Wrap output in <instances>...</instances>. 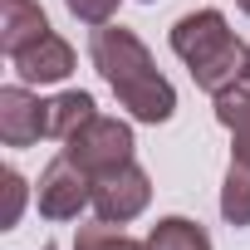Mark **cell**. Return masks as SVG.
<instances>
[{
    "mask_svg": "<svg viewBox=\"0 0 250 250\" xmlns=\"http://www.w3.org/2000/svg\"><path fill=\"white\" fill-rule=\"evenodd\" d=\"M88 59L93 69L108 79V88L118 93V103L128 108L138 123H167L177 113V88L157 74L147 44L123 30V25H93V40H88Z\"/></svg>",
    "mask_w": 250,
    "mask_h": 250,
    "instance_id": "obj_1",
    "label": "cell"
},
{
    "mask_svg": "<svg viewBox=\"0 0 250 250\" xmlns=\"http://www.w3.org/2000/svg\"><path fill=\"white\" fill-rule=\"evenodd\" d=\"M172 54L191 69L196 88H206L211 98L235 88L250 74V44L226 25L221 10H191L172 25Z\"/></svg>",
    "mask_w": 250,
    "mask_h": 250,
    "instance_id": "obj_2",
    "label": "cell"
},
{
    "mask_svg": "<svg viewBox=\"0 0 250 250\" xmlns=\"http://www.w3.org/2000/svg\"><path fill=\"white\" fill-rule=\"evenodd\" d=\"M133 147H138V143H133V128H128V123L93 113L83 128L64 143V157L79 162V167L98 182V177H108V172H118V167H128V162H133Z\"/></svg>",
    "mask_w": 250,
    "mask_h": 250,
    "instance_id": "obj_3",
    "label": "cell"
},
{
    "mask_svg": "<svg viewBox=\"0 0 250 250\" xmlns=\"http://www.w3.org/2000/svg\"><path fill=\"white\" fill-rule=\"evenodd\" d=\"M35 201H40V216H44V221H74L83 206H93V177L59 152V157L40 172Z\"/></svg>",
    "mask_w": 250,
    "mask_h": 250,
    "instance_id": "obj_4",
    "label": "cell"
},
{
    "mask_svg": "<svg viewBox=\"0 0 250 250\" xmlns=\"http://www.w3.org/2000/svg\"><path fill=\"white\" fill-rule=\"evenodd\" d=\"M147 201H152V182H147V172L138 162H128V167H118V172H108V177L93 182V211H98V221L128 226V221H138L147 211Z\"/></svg>",
    "mask_w": 250,
    "mask_h": 250,
    "instance_id": "obj_5",
    "label": "cell"
},
{
    "mask_svg": "<svg viewBox=\"0 0 250 250\" xmlns=\"http://www.w3.org/2000/svg\"><path fill=\"white\" fill-rule=\"evenodd\" d=\"M44 113L49 103H40L25 83H10V88H0V143L5 147H30L44 133Z\"/></svg>",
    "mask_w": 250,
    "mask_h": 250,
    "instance_id": "obj_6",
    "label": "cell"
},
{
    "mask_svg": "<svg viewBox=\"0 0 250 250\" xmlns=\"http://www.w3.org/2000/svg\"><path fill=\"white\" fill-rule=\"evenodd\" d=\"M10 64H15V74H20L25 83H64V79L74 74V44L49 30L44 40H35L30 49H20Z\"/></svg>",
    "mask_w": 250,
    "mask_h": 250,
    "instance_id": "obj_7",
    "label": "cell"
},
{
    "mask_svg": "<svg viewBox=\"0 0 250 250\" xmlns=\"http://www.w3.org/2000/svg\"><path fill=\"white\" fill-rule=\"evenodd\" d=\"M49 35V15L35 5V0H0V49L10 59L20 49H30L35 40Z\"/></svg>",
    "mask_w": 250,
    "mask_h": 250,
    "instance_id": "obj_8",
    "label": "cell"
},
{
    "mask_svg": "<svg viewBox=\"0 0 250 250\" xmlns=\"http://www.w3.org/2000/svg\"><path fill=\"white\" fill-rule=\"evenodd\" d=\"M216 123L230 133V157L250 162V83L240 79L235 88L216 93Z\"/></svg>",
    "mask_w": 250,
    "mask_h": 250,
    "instance_id": "obj_9",
    "label": "cell"
},
{
    "mask_svg": "<svg viewBox=\"0 0 250 250\" xmlns=\"http://www.w3.org/2000/svg\"><path fill=\"white\" fill-rule=\"evenodd\" d=\"M98 108H93V93H83V88H69V93H59V98H49V113H44V133L49 138H59V143H69L83 123L93 118Z\"/></svg>",
    "mask_w": 250,
    "mask_h": 250,
    "instance_id": "obj_10",
    "label": "cell"
},
{
    "mask_svg": "<svg viewBox=\"0 0 250 250\" xmlns=\"http://www.w3.org/2000/svg\"><path fill=\"white\" fill-rule=\"evenodd\" d=\"M147 250H211V235L187 216H162L147 230Z\"/></svg>",
    "mask_w": 250,
    "mask_h": 250,
    "instance_id": "obj_11",
    "label": "cell"
},
{
    "mask_svg": "<svg viewBox=\"0 0 250 250\" xmlns=\"http://www.w3.org/2000/svg\"><path fill=\"white\" fill-rule=\"evenodd\" d=\"M221 216L230 226H250V162L230 157V172H226V187H221Z\"/></svg>",
    "mask_w": 250,
    "mask_h": 250,
    "instance_id": "obj_12",
    "label": "cell"
},
{
    "mask_svg": "<svg viewBox=\"0 0 250 250\" xmlns=\"http://www.w3.org/2000/svg\"><path fill=\"white\" fill-rule=\"evenodd\" d=\"M123 245H128V235L113 230V221L79 226V235H74V250H123Z\"/></svg>",
    "mask_w": 250,
    "mask_h": 250,
    "instance_id": "obj_13",
    "label": "cell"
},
{
    "mask_svg": "<svg viewBox=\"0 0 250 250\" xmlns=\"http://www.w3.org/2000/svg\"><path fill=\"white\" fill-rule=\"evenodd\" d=\"M25 177L15 172V167H5V216H0V226H5V230H15L20 226V211H25Z\"/></svg>",
    "mask_w": 250,
    "mask_h": 250,
    "instance_id": "obj_14",
    "label": "cell"
},
{
    "mask_svg": "<svg viewBox=\"0 0 250 250\" xmlns=\"http://www.w3.org/2000/svg\"><path fill=\"white\" fill-rule=\"evenodd\" d=\"M64 5H69V15L83 20V25H108V20L118 15V0H64Z\"/></svg>",
    "mask_w": 250,
    "mask_h": 250,
    "instance_id": "obj_15",
    "label": "cell"
},
{
    "mask_svg": "<svg viewBox=\"0 0 250 250\" xmlns=\"http://www.w3.org/2000/svg\"><path fill=\"white\" fill-rule=\"evenodd\" d=\"M235 5H240V10H245V15H250V0H235Z\"/></svg>",
    "mask_w": 250,
    "mask_h": 250,
    "instance_id": "obj_16",
    "label": "cell"
},
{
    "mask_svg": "<svg viewBox=\"0 0 250 250\" xmlns=\"http://www.w3.org/2000/svg\"><path fill=\"white\" fill-rule=\"evenodd\" d=\"M143 5H157V0H143Z\"/></svg>",
    "mask_w": 250,
    "mask_h": 250,
    "instance_id": "obj_17",
    "label": "cell"
},
{
    "mask_svg": "<svg viewBox=\"0 0 250 250\" xmlns=\"http://www.w3.org/2000/svg\"><path fill=\"white\" fill-rule=\"evenodd\" d=\"M40 250H54V245H40Z\"/></svg>",
    "mask_w": 250,
    "mask_h": 250,
    "instance_id": "obj_18",
    "label": "cell"
},
{
    "mask_svg": "<svg viewBox=\"0 0 250 250\" xmlns=\"http://www.w3.org/2000/svg\"><path fill=\"white\" fill-rule=\"evenodd\" d=\"M245 83H250V74H245Z\"/></svg>",
    "mask_w": 250,
    "mask_h": 250,
    "instance_id": "obj_19",
    "label": "cell"
}]
</instances>
